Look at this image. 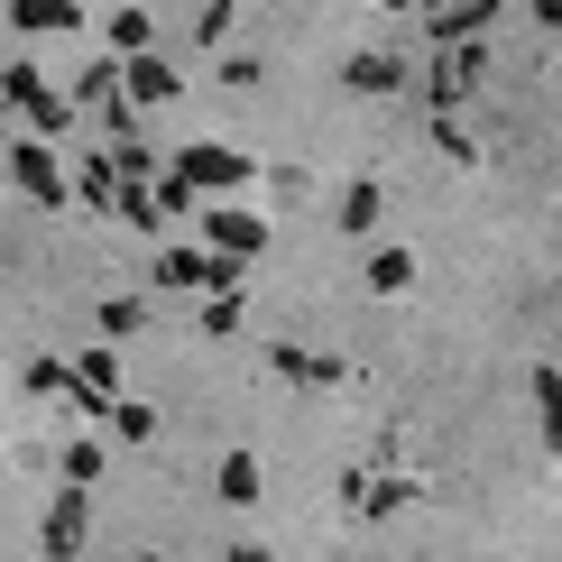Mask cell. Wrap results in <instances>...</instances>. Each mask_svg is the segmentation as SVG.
I'll return each instance as SVG.
<instances>
[{"label": "cell", "mask_w": 562, "mask_h": 562, "mask_svg": "<svg viewBox=\"0 0 562 562\" xmlns=\"http://www.w3.org/2000/svg\"><path fill=\"white\" fill-rule=\"evenodd\" d=\"M0 111H19V121H29V138H37V148H56V138L75 130V102H65V92L46 83V75H37L29 56H10V65H0Z\"/></svg>", "instance_id": "cell-1"}, {"label": "cell", "mask_w": 562, "mask_h": 562, "mask_svg": "<svg viewBox=\"0 0 562 562\" xmlns=\"http://www.w3.org/2000/svg\"><path fill=\"white\" fill-rule=\"evenodd\" d=\"M167 176H176L194 203H231L259 167H249V148H231V138H194V148H176V157H167Z\"/></svg>", "instance_id": "cell-2"}, {"label": "cell", "mask_w": 562, "mask_h": 562, "mask_svg": "<svg viewBox=\"0 0 562 562\" xmlns=\"http://www.w3.org/2000/svg\"><path fill=\"white\" fill-rule=\"evenodd\" d=\"M259 249H268V222L249 213V203H203V259H222V268L249 277Z\"/></svg>", "instance_id": "cell-3"}, {"label": "cell", "mask_w": 562, "mask_h": 562, "mask_svg": "<svg viewBox=\"0 0 562 562\" xmlns=\"http://www.w3.org/2000/svg\"><path fill=\"white\" fill-rule=\"evenodd\" d=\"M488 83V46H442V56L425 65V102H434V121H452L461 102Z\"/></svg>", "instance_id": "cell-4"}, {"label": "cell", "mask_w": 562, "mask_h": 562, "mask_svg": "<svg viewBox=\"0 0 562 562\" xmlns=\"http://www.w3.org/2000/svg\"><path fill=\"white\" fill-rule=\"evenodd\" d=\"M425 498V480H406V471H341V507L350 517H406V507Z\"/></svg>", "instance_id": "cell-5"}, {"label": "cell", "mask_w": 562, "mask_h": 562, "mask_svg": "<svg viewBox=\"0 0 562 562\" xmlns=\"http://www.w3.org/2000/svg\"><path fill=\"white\" fill-rule=\"evenodd\" d=\"M0 167H10V184H19L29 203L65 213V157H56V148H37V138H10V157H0Z\"/></svg>", "instance_id": "cell-6"}, {"label": "cell", "mask_w": 562, "mask_h": 562, "mask_svg": "<svg viewBox=\"0 0 562 562\" xmlns=\"http://www.w3.org/2000/svg\"><path fill=\"white\" fill-rule=\"evenodd\" d=\"M415 19H425V37H434V56H442V46H480V29H498V0H434V10H415Z\"/></svg>", "instance_id": "cell-7"}, {"label": "cell", "mask_w": 562, "mask_h": 562, "mask_svg": "<svg viewBox=\"0 0 562 562\" xmlns=\"http://www.w3.org/2000/svg\"><path fill=\"white\" fill-rule=\"evenodd\" d=\"M148 277H157V286H176V295H222V286H240V268L203 259V249H157Z\"/></svg>", "instance_id": "cell-8"}, {"label": "cell", "mask_w": 562, "mask_h": 562, "mask_svg": "<svg viewBox=\"0 0 562 562\" xmlns=\"http://www.w3.org/2000/svg\"><path fill=\"white\" fill-rule=\"evenodd\" d=\"M83 544H92V507L75 488H56V507H46V526H37V553L46 562H83Z\"/></svg>", "instance_id": "cell-9"}, {"label": "cell", "mask_w": 562, "mask_h": 562, "mask_svg": "<svg viewBox=\"0 0 562 562\" xmlns=\"http://www.w3.org/2000/svg\"><path fill=\"white\" fill-rule=\"evenodd\" d=\"M102 46H111V65L157 56V10H148V0H121V10H102Z\"/></svg>", "instance_id": "cell-10"}, {"label": "cell", "mask_w": 562, "mask_h": 562, "mask_svg": "<svg viewBox=\"0 0 562 562\" xmlns=\"http://www.w3.org/2000/svg\"><path fill=\"white\" fill-rule=\"evenodd\" d=\"M0 29L19 37H65V29H92L83 0H0Z\"/></svg>", "instance_id": "cell-11"}, {"label": "cell", "mask_w": 562, "mask_h": 562, "mask_svg": "<svg viewBox=\"0 0 562 562\" xmlns=\"http://www.w3.org/2000/svg\"><path fill=\"white\" fill-rule=\"evenodd\" d=\"M268 369H277L286 387H314V396H333V387L350 379V369L333 360V350H295V341H277V350H268Z\"/></svg>", "instance_id": "cell-12"}, {"label": "cell", "mask_w": 562, "mask_h": 562, "mask_svg": "<svg viewBox=\"0 0 562 562\" xmlns=\"http://www.w3.org/2000/svg\"><path fill=\"white\" fill-rule=\"evenodd\" d=\"M176 92H184V75H176L167 56H130L121 65V102L130 111H157V102H176Z\"/></svg>", "instance_id": "cell-13"}, {"label": "cell", "mask_w": 562, "mask_h": 562, "mask_svg": "<svg viewBox=\"0 0 562 562\" xmlns=\"http://www.w3.org/2000/svg\"><path fill=\"white\" fill-rule=\"evenodd\" d=\"M341 83L369 92V102H387V92H406V56H396V46H360V56L341 65Z\"/></svg>", "instance_id": "cell-14"}, {"label": "cell", "mask_w": 562, "mask_h": 562, "mask_svg": "<svg viewBox=\"0 0 562 562\" xmlns=\"http://www.w3.org/2000/svg\"><path fill=\"white\" fill-rule=\"evenodd\" d=\"M415 268H425V259H415V249H396V240H369V249H360V286H369V295H406Z\"/></svg>", "instance_id": "cell-15"}, {"label": "cell", "mask_w": 562, "mask_h": 562, "mask_svg": "<svg viewBox=\"0 0 562 562\" xmlns=\"http://www.w3.org/2000/svg\"><path fill=\"white\" fill-rule=\"evenodd\" d=\"M213 498H222V507H259V498H268L259 452H222V461H213Z\"/></svg>", "instance_id": "cell-16"}, {"label": "cell", "mask_w": 562, "mask_h": 562, "mask_svg": "<svg viewBox=\"0 0 562 562\" xmlns=\"http://www.w3.org/2000/svg\"><path fill=\"white\" fill-rule=\"evenodd\" d=\"M65 194L92 203V213H111V203H121V184H111V157H102V148H83L75 167H65Z\"/></svg>", "instance_id": "cell-17"}, {"label": "cell", "mask_w": 562, "mask_h": 562, "mask_svg": "<svg viewBox=\"0 0 562 562\" xmlns=\"http://www.w3.org/2000/svg\"><path fill=\"white\" fill-rule=\"evenodd\" d=\"M379 213H387V184H379V176H350V184H341V231H350V240H369Z\"/></svg>", "instance_id": "cell-18"}, {"label": "cell", "mask_w": 562, "mask_h": 562, "mask_svg": "<svg viewBox=\"0 0 562 562\" xmlns=\"http://www.w3.org/2000/svg\"><path fill=\"white\" fill-rule=\"evenodd\" d=\"M92 323H102V350H121V341H138L148 304H138V295H102V314H92Z\"/></svg>", "instance_id": "cell-19"}, {"label": "cell", "mask_w": 562, "mask_h": 562, "mask_svg": "<svg viewBox=\"0 0 562 562\" xmlns=\"http://www.w3.org/2000/svg\"><path fill=\"white\" fill-rule=\"evenodd\" d=\"M231 29H240V0H194V19H184V37H194V46H222Z\"/></svg>", "instance_id": "cell-20"}, {"label": "cell", "mask_w": 562, "mask_h": 562, "mask_svg": "<svg viewBox=\"0 0 562 562\" xmlns=\"http://www.w3.org/2000/svg\"><path fill=\"white\" fill-rule=\"evenodd\" d=\"M240 323H249V304H240V286L203 295V333H213V341H231V333H240Z\"/></svg>", "instance_id": "cell-21"}, {"label": "cell", "mask_w": 562, "mask_h": 562, "mask_svg": "<svg viewBox=\"0 0 562 562\" xmlns=\"http://www.w3.org/2000/svg\"><path fill=\"white\" fill-rule=\"evenodd\" d=\"M92 480H102V442H92V434H75V442H65V488L83 498Z\"/></svg>", "instance_id": "cell-22"}, {"label": "cell", "mask_w": 562, "mask_h": 562, "mask_svg": "<svg viewBox=\"0 0 562 562\" xmlns=\"http://www.w3.org/2000/svg\"><path fill=\"white\" fill-rule=\"evenodd\" d=\"M535 415H544V442H562V369H535Z\"/></svg>", "instance_id": "cell-23"}, {"label": "cell", "mask_w": 562, "mask_h": 562, "mask_svg": "<svg viewBox=\"0 0 562 562\" xmlns=\"http://www.w3.org/2000/svg\"><path fill=\"white\" fill-rule=\"evenodd\" d=\"M111 425H121V442H157V406H138V396H121V406H111Z\"/></svg>", "instance_id": "cell-24"}, {"label": "cell", "mask_w": 562, "mask_h": 562, "mask_svg": "<svg viewBox=\"0 0 562 562\" xmlns=\"http://www.w3.org/2000/svg\"><path fill=\"white\" fill-rule=\"evenodd\" d=\"M434 148H442V157H452V167H480V138H471V130H461V121H434Z\"/></svg>", "instance_id": "cell-25"}, {"label": "cell", "mask_w": 562, "mask_h": 562, "mask_svg": "<svg viewBox=\"0 0 562 562\" xmlns=\"http://www.w3.org/2000/svg\"><path fill=\"white\" fill-rule=\"evenodd\" d=\"M29 396H65V360H29Z\"/></svg>", "instance_id": "cell-26"}, {"label": "cell", "mask_w": 562, "mask_h": 562, "mask_svg": "<svg viewBox=\"0 0 562 562\" xmlns=\"http://www.w3.org/2000/svg\"><path fill=\"white\" fill-rule=\"evenodd\" d=\"M222 562H277L268 544H249V535H231V544H222Z\"/></svg>", "instance_id": "cell-27"}, {"label": "cell", "mask_w": 562, "mask_h": 562, "mask_svg": "<svg viewBox=\"0 0 562 562\" xmlns=\"http://www.w3.org/2000/svg\"><path fill=\"white\" fill-rule=\"evenodd\" d=\"M535 29H562V0H535Z\"/></svg>", "instance_id": "cell-28"}, {"label": "cell", "mask_w": 562, "mask_h": 562, "mask_svg": "<svg viewBox=\"0 0 562 562\" xmlns=\"http://www.w3.org/2000/svg\"><path fill=\"white\" fill-rule=\"evenodd\" d=\"M0 148H10V111H0Z\"/></svg>", "instance_id": "cell-29"}, {"label": "cell", "mask_w": 562, "mask_h": 562, "mask_svg": "<svg viewBox=\"0 0 562 562\" xmlns=\"http://www.w3.org/2000/svg\"><path fill=\"white\" fill-rule=\"evenodd\" d=\"M130 562H157V553H130Z\"/></svg>", "instance_id": "cell-30"}, {"label": "cell", "mask_w": 562, "mask_h": 562, "mask_svg": "<svg viewBox=\"0 0 562 562\" xmlns=\"http://www.w3.org/2000/svg\"><path fill=\"white\" fill-rule=\"evenodd\" d=\"M83 562H92V553H83Z\"/></svg>", "instance_id": "cell-31"}, {"label": "cell", "mask_w": 562, "mask_h": 562, "mask_svg": "<svg viewBox=\"0 0 562 562\" xmlns=\"http://www.w3.org/2000/svg\"><path fill=\"white\" fill-rule=\"evenodd\" d=\"M553 369H562V360H553Z\"/></svg>", "instance_id": "cell-32"}]
</instances>
